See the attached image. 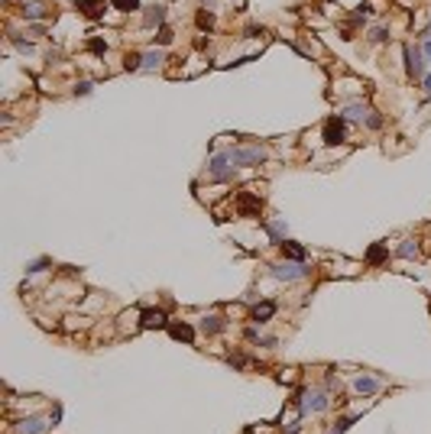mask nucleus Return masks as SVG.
I'll use <instances>...</instances> for the list:
<instances>
[{
	"label": "nucleus",
	"mask_w": 431,
	"mask_h": 434,
	"mask_svg": "<svg viewBox=\"0 0 431 434\" xmlns=\"http://www.w3.org/2000/svg\"><path fill=\"white\" fill-rule=\"evenodd\" d=\"M169 43H172V33H169V30H159V46H169Z\"/></svg>",
	"instance_id": "28"
},
{
	"label": "nucleus",
	"mask_w": 431,
	"mask_h": 434,
	"mask_svg": "<svg viewBox=\"0 0 431 434\" xmlns=\"http://www.w3.org/2000/svg\"><path fill=\"white\" fill-rule=\"evenodd\" d=\"M340 140H344V120H340V117H331V120L324 123V143L327 146H337Z\"/></svg>",
	"instance_id": "5"
},
{
	"label": "nucleus",
	"mask_w": 431,
	"mask_h": 434,
	"mask_svg": "<svg viewBox=\"0 0 431 434\" xmlns=\"http://www.w3.org/2000/svg\"><path fill=\"white\" fill-rule=\"evenodd\" d=\"M369 114H373V110L366 104H347L344 107V120H369Z\"/></svg>",
	"instance_id": "9"
},
{
	"label": "nucleus",
	"mask_w": 431,
	"mask_h": 434,
	"mask_svg": "<svg viewBox=\"0 0 431 434\" xmlns=\"http://www.w3.org/2000/svg\"><path fill=\"white\" fill-rule=\"evenodd\" d=\"M117 10H140V0H111Z\"/></svg>",
	"instance_id": "21"
},
{
	"label": "nucleus",
	"mask_w": 431,
	"mask_h": 434,
	"mask_svg": "<svg viewBox=\"0 0 431 434\" xmlns=\"http://www.w3.org/2000/svg\"><path fill=\"white\" fill-rule=\"evenodd\" d=\"M91 52H107V43H101V39H91Z\"/></svg>",
	"instance_id": "27"
},
{
	"label": "nucleus",
	"mask_w": 431,
	"mask_h": 434,
	"mask_svg": "<svg viewBox=\"0 0 431 434\" xmlns=\"http://www.w3.org/2000/svg\"><path fill=\"white\" fill-rule=\"evenodd\" d=\"M17 49H20V52H33V43H23V39H17Z\"/></svg>",
	"instance_id": "30"
},
{
	"label": "nucleus",
	"mask_w": 431,
	"mask_h": 434,
	"mask_svg": "<svg viewBox=\"0 0 431 434\" xmlns=\"http://www.w3.org/2000/svg\"><path fill=\"white\" fill-rule=\"evenodd\" d=\"M379 385H382V379H376V376H357V379H353V389H357L360 395H373Z\"/></svg>",
	"instance_id": "6"
},
{
	"label": "nucleus",
	"mask_w": 431,
	"mask_h": 434,
	"mask_svg": "<svg viewBox=\"0 0 431 434\" xmlns=\"http://www.w3.org/2000/svg\"><path fill=\"white\" fill-rule=\"evenodd\" d=\"M266 230H269V237L276 240V243H282V237H285V220H269V224H266Z\"/></svg>",
	"instance_id": "15"
},
{
	"label": "nucleus",
	"mask_w": 431,
	"mask_h": 434,
	"mask_svg": "<svg viewBox=\"0 0 431 434\" xmlns=\"http://www.w3.org/2000/svg\"><path fill=\"white\" fill-rule=\"evenodd\" d=\"M425 55H428V59H431V43H425Z\"/></svg>",
	"instance_id": "32"
},
{
	"label": "nucleus",
	"mask_w": 431,
	"mask_h": 434,
	"mask_svg": "<svg viewBox=\"0 0 431 434\" xmlns=\"http://www.w3.org/2000/svg\"><path fill=\"white\" fill-rule=\"evenodd\" d=\"M240 211H246V214H250V211H259V201H256V198H250V195H243L240 198Z\"/></svg>",
	"instance_id": "20"
},
{
	"label": "nucleus",
	"mask_w": 431,
	"mask_h": 434,
	"mask_svg": "<svg viewBox=\"0 0 431 434\" xmlns=\"http://www.w3.org/2000/svg\"><path fill=\"white\" fill-rule=\"evenodd\" d=\"M75 91H78V94H91V81H81V85L75 88Z\"/></svg>",
	"instance_id": "29"
},
{
	"label": "nucleus",
	"mask_w": 431,
	"mask_h": 434,
	"mask_svg": "<svg viewBox=\"0 0 431 434\" xmlns=\"http://www.w3.org/2000/svg\"><path fill=\"white\" fill-rule=\"evenodd\" d=\"M140 318H143V327H162V324H166V311H159V308H156V311H153V308H146Z\"/></svg>",
	"instance_id": "8"
},
{
	"label": "nucleus",
	"mask_w": 431,
	"mask_h": 434,
	"mask_svg": "<svg viewBox=\"0 0 431 434\" xmlns=\"http://www.w3.org/2000/svg\"><path fill=\"white\" fill-rule=\"evenodd\" d=\"M221 327H224L221 314H208V318H201V330H204V334H217Z\"/></svg>",
	"instance_id": "13"
},
{
	"label": "nucleus",
	"mask_w": 431,
	"mask_h": 434,
	"mask_svg": "<svg viewBox=\"0 0 431 434\" xmlns=\"http://www.w3.org/2000/svg\"><path fill=\"white\" fill-rule=\"evenodd\" d=\"M382 256H386V250H382V246H373V250H369V263H379Z\"/></svg>",
	"instance_id": "24"
},
{
	"label": "nucleus",
	"mask_w": 431,
	"mask_h": 434,
	"mask_svg": "<svg viewBox=\"0 0 431 434\" xmlns=\"http://www.w3.org/2000/svg\"><path fill=\"white\" fill-rule=\"evenodd\" d=\"M246 434H253V431H246Z\"/></svg>",
	"instance_id": "33"
},
{
	"label": "nucleus",
	"mask_w": 431,
	"mask_h": 434,
	"mask_svg": "<svg viewBox=\"0 0 431 434\" xmlns=\"http://www.w3.org/2000/svg\"><path fill=\"white\" fill-rule=\"evenodd\" d=\"M282 253H285V259H295V263H305V256H308L298 243H285V240H282Z\"/></svg>",
	"instance_id": "12"
},
{
	"label": "nucleus",
	"mask_w": 431,
	"mask_h": 434,
	"mask_svg": "<svg viewBox=\"0 0 431 434\" xmlns=\"http://www.w3.org/2000/svg\"><path fill=\"white\" fill-rule=\"evenodd\" d=\"M46 266H49V259H36V263H30V266H26V272H39V269H46Z\"/></svg>",
	"instance_id": "22"
},
{
	"label": "nucleus",
	"mask_w": 431,
	"mask_h": 434,
	"mask_svg": "<svg viewBox=\"0 0 431 434\" xmlns=\"http://www.w3.org/2000/svg\"><path fill=\"white\" fill-rule=\"evenodd\" d=\"M26 20H39V17H43V7H26Z\"/></svg>",
	"instance_id": "25"
},
{
	"label": "nucleus",
	"mask_w": 431,
	"mask_h": 434,
	"mask_svg": "<svg viewBox=\"0 0 431 434\" xmlns=\"http://www.w3.org/2000/svg\"><path fill=\"white\" fill-rule=\"evenodd\" d=\"M327 405V395L321 389H308V392H302V415H308V411H321Z\"/></svg>",
	"instance_id": "4"
},
{
	"label": "nucleus",
	"mask_w": 431,
	"mask_h": 434,
	"mask_svg": "<svg viewBox=\"0 0 431 434\" xmlns=\"http://www.w3.org/2000/svg\"><path fill=\"white\" fill-rule=\"evenodd\" d=\"M418 253H421V250H418V243H415V240H405V243L399 246V256H402V259H418Z\"/></svg>",
	"instance_id": "16"
},
{
	"label": "nucleus",
	"mask_w": 431,
	"mask_h": 434,
	"mask_svg": "<svg viewBox=\"0 0 431 434\" xmlns=\"http://www.w3.org/2000/svg\"><path fill=\"white\" fill-rule=\"evenodd\" d=\"M46 428H49V424H46L43 418H30V421L20 424V434H43Z\"/></svg>",
	"instance_id": "14"
},
{
	"label": "nucleus",
	"mask_w": 431,
	"mask_h": 434,
	"mask_svg": "<svg viewBox=\"0 0 431 434\" xmlns=\"http://www.w3.org/2000/svg\"><path fill=\"white\" fill-rule=\"evenodd\" d=\"M230 162H234V159H230V153H214V156H211V162H208V172L224 182V178L234 175V165H230Z\"/></svg>",
	"instance_id": "2"
},
{
	"label": "nucleus",
	"mask_w": 431,
	"mask_h": 434,
	"mask_svg": "<svg viewBox=\"0 0 431 434\" xmlns=\"http://www.w3.org/2000/svg\"><path fill=\"white\" fill-rule=\"evenodd\" d=\"M81 7H85L88 17H101L104 13V0H81Z\"/></svg>",
	"instance_id": "19"
},
{
	"label": "nucleus",
	"mask_w": 431,
	"mask_h": 434,
	"mask_svg": "<svg viewBox=\"0 0 431 434\" xmlns=\"http://www.w3.org/2000/svg\"><path fill=\"white\" fill-rule=\"evenodd\" d=\"M162 62H166V52H162V49H153V52H146V55H143V68H146V72L159 68Z\"/></svg>",
	"instance_id": "10"
},
{
	"label": "nucleus",
	"mask_w": 431,
	"mask_h": 434,
	"mask_svg": "<svg viewBox=\"0 0 431 434\" xmlns=\"http://www.w3.org/2000/svg\"><path fill=\"white\" fill-rule=\"evenodd\" d=\"M272 314H276V305H272V301H266V305H256L253 318H256V321H269Z\"/></svg>",
	"instance_id": "18"
},
{
	"label": "nucleus",
	"mask_w": 431,
	"mask_h": 434,
	"mask_svg": "<svg viewBox=\"0 0 431 434\" xmlns=\"http://www.w3.org/2000/svg\"><path fill=\"white\" fill-rule=\"evenodd\" d=\"M347 428H350V418H340V421H337V424L331 428V434H344Z\"/></svg>",
	"instance_id": "23"
},
{
	"label": "nucleus",
	"mask_w": 431,
	"mask_h": 434,
	"mask_svg": "<svg viewBox=\"0 0 431 434\" xmlns=\"http://www.w3.org/2000/svg\"><path fill=\"white\" fill-rule=\"evenodd\" d=\"M272 275L276 279H285V282H295V279H308L311 269H308L305 263H295V259H285V263L272 266Z\"/></svg>",
	"instance_id": "1"
},
{
	"label": "nucleus",
	"mask_w": 431,
	"mask_h": 434,
	"mask_svg": "<svg viewBox=\"0 0 431 434\" xmlns=\"http://www.w3.org/2000/svg\"><path fill=\"white\" fill-rule=\"evenodd\" d=\"M169 334H172L175 340H185V343L195 340V330H191L188 324H169Z\"/></svg>",
	"instance_id": "11"
},
{
	"label": "nucleus",
	"mask_w": 431,
	"mask_h": 434,
	"mask_svg": "<svg viewBox=\"0 0 431 434\" xmlns=\"http://www.w3.org/2000/svg\"><path fill=\"white\" fill-rule=\"evenodd\" d=\"M198 23H201L204 30H211V23H214V17H211V13H198Z\"/></svg>",
	"instance_id": "26"
},
{
	"label": "nucleus",
	"mask_w": 431,
	"mask_h": 434,
	"mask_svg": "<svg viewBox=\"0 0 431 434\" xmlns=\"http://www.w3.org/2000/svg\"><path fill=\"white\" fill-rule=\"evenodd\" d=\"M263 156H266L263 146H240V149H230V159H234V165H256Z\"/></svg>",
	"instance_id": "3"
},
{
	"label": "nucleus",
	"mask_w": 431,
	"mask_h": 434,
	"mask_svg": "<svg viewBox=\"0 0 431 434\" xmlns=\"http://www.w3.org/2000/svg\"><path fill=\"white\" fill-rule=\"evenodd\" d=\"M162 17H166V7H149V13H146V20H143V23H146V26H159Z\"/></svg>",
	"instance_id": "17"
},
{
	"label": "nucleus",
	"mask_w": 431,
	"mask_h": 434,
	"mask_svg": "<svg viewBox=\"0 0 431 434\" xmlns=\"http://www.w3.org/2000/svg\"><path fill=\"white\" fill-rule=\"evenodd\" d=\"M405 62H408V75H415V78H421V75H425V62H421V52L405 49Z\"/></svg>",
	"instance_id": "7"
},
{
	"label": "nucleus",
	"mask_w": 431,
	"mask_h": 434,
	"mask_svg": "<svg viewBox=\"0 0 431 434\" xmlns=\"http://www.w3.org/2000/svg\"><path fill=\"white\" fill-rule=\"evenodd\" d=\"M425 91L431 94V75H425Z\"/></svg>",
	"instance_id": "31"
}]
</instances>
